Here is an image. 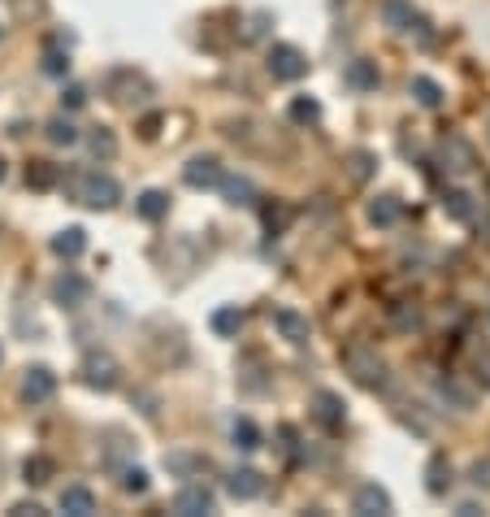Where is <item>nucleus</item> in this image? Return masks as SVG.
Returning <instances> with one entry per match:
<instances>
[{
	"instance_id": "1",
	"label": "nucleus",
	"mask_w": 490,
	"mask_h": 517,
	"mask_svg": "<svg viewBox=\"0 0 490 517\" xmlns=\"http://www.w3.org/2000/svg\"><path fill=\"white\" fill-rule=\"evenodd\" d=\"M70 192H74V200L79 204H87V209H113L122 200V183L113 179V174H100V170H92V174H79V179L70 183Z\"/></svg>"
},
{
	"instance_id": "2",
	"label": "nucleus",
	"mask_w": 490,
	"mask_h": 517,
	"mask_svg": "<svg viewBox=\"0 0 490 517\" xmlns=\"http://www.w3.org/2000/svg\"><path fill=\"white\" fill-rule=\"evenodd\" d=\"M343 365H348V374L360 383V387H369V392H382L391 378H387V361L373 353L369 343H352L348 353H343Z\"/></svg>"
},
{
	"instance_id": "3",
	"label": "nucleus",
	"mask_w": 490,
	"mask_h": 517,
	"mask_svg": "<svg viewBox=\"0 0 490 517\" xmlns=\"http://www.w3.org/2000/svg\"><path fill=\"white\" fill-rule=\"evenodd\" d=\"M118 378H122L118 357H109V353H87V357H83V383H87L92 392H113Z\"/></svg>"
},
{
	"instance_id": "4",
	"label": "nucleus",
	"mask_w": 490,
	"mask_h": 517,
	"mask_svg": "<svg viewBox=\"0 0 490 517\" xmlns=\"http://www.w3.org/2000/svg\"><path fill=\"white\" fill-rule=\"evenodd\" d=\"M265 65H270V75H274L278 83H295L309 75V57H304L299 48H291V44H274Z\"/></svg>"
},
{
	"instance_id": "5",
	"label": "nucleus",
	"mask_w": 490,
	"mask_h": 517,
	"mask_svg": "<svg viewBox=\"0 0 490 517\" xmlns=\"http://www.w3.org/2000/svg\"><path fill=\"white\" fill-rule=\"evenodd\" d=\"M53 300H57L61 309H83L92 300V283L83 279L79 270H65V274L53 279Z\"/></svg>"
},
{
	"instance_id": "6",
	"label": "nucleus",
	"mask_w": 490,
	"mask_h": 517,
	"mask_svg": "<svg viewBox=\"0 0 490 517\" xmlns=\"http://www.w3.org/2000/svg\"><path fill=\"white\" fill-rule=\"evenodd\" d=\"M57 392V374L48 370V365H31L26 374H22V400L26 404H48Z\"/></svg>"
},
{
	"instance_id": "7",
	"label": "nucleus",
	"mask_w": 490,
	"mask_h": 517,
	"mask_svg": "<svg viewBox=\"0 0 490 517\" xmlns=\"http://www.w3.org/2000/svg\"><path fill=\"white\" fill-rule=\"evenodd\" d=\"M104 92H109V100H118V104H135V100L148 96V83L139 79L135 70H113L109 83H104Z\"/></svg>"
},
{
	"instance_id": "8",
	"label": "nucleus",
	"mask_w": 490,
	"mask_h": 517,
	"mask_svg": "<svg viewBox=\"0 0 490 517\" xmlns=\"http://www.w3.org/2000/svg\"><path fill=\"white\" fill-rule=\"evenodd\" d=\"M174 513L178 517H204V513H213V492H209L204 482H187V487L174 496Z\"/></svg>"
},
{
	"instance_id": "9",
	"label": "nucleus",
	"mask_w": 490,
	"mask_h": 517,
	"mask_svg": "<svg viewBox=\"0 0 490 517\" xmlns=\"http://www.w3.org/2000/svg\"><path fill=\"white\" fill-rule=\"evenodd\" d=\"M221 174H226V170H221V161H217V157H191L187 165H182V183H187V187H196V192L217 187Z\"/></svg>"
},
{
	"instance_id": "10",
	"label": "nucleus",
	"mask_w": 490,
	"mask_h": 517,
	"mask_svg": "<svg viewBox=\"0 0 490 517\" xmlns=\"http://www.w3.org/2000/svg\"><path fill=\"white\" fill-rule=\"evenodd\" d=\"M352 509L360 517H387V513H395V504H391V496H387V487H377V482H365V487L356 492Z\"/></svg>"
},
{
	"instance_id": "11",
	"label": "nucleus",
	"mask_w": 490,
	"mask_h": 517,
	"mask_svg": "<svg viewBox=\"0 0 490 517\" xmlns=\"http://www.w3.org/2000/svg\"><path fill=\"white\" fill-rule=\"evenodd\" d=\"M313 418L334 435V431H343L348 404H343V396H334V392H317V396H313Z\"/></svg>"
},
{
	"instance_id": "12",
	"label": "nucleus",
	"mask_w": 490,
	"mask_h": 517,
	"mask_svg": "<svg viewBox=\"0 0 490 517\" xmlns=\"http://www.w3.org/2000/svg\"><path fill=\"white\" fill-rule=\"evenodd\" d=\"M274 331L287 339V343H295V348L309 343V318L295 313V309H274Z\"/></svg>"
},
{
	"instance_id": "13",
	"label": "nucleus",
	"mask_w": 490,
	"mask_h": 517,
	"mask_svg": "<svg viewBox=\"0 0 490 517\" xmlns=\"http://www.w3.org/2000/svg\"><path fill=\"white\" fill-rule=\"evenodd\" d=\"M343 83H348V87H356V92H377V83H382V75H377V61H369V57L348 61Z\"/></svg>"
},
{
	"instance_id": "14",
	"label": "nucleus",
	"mask_w": 490,
	"mask_h": 517,
	"mask_svg": "<svg viewBox=\"0 0 490 517\" xmlns=\"http://www.w3.org/2000/svg\"><path fill=\"white\" fill-rule=\"evenodd\" d=\"M61 513H70V517H92V513H96V492H92V487H83V482L65 487V492H61Z\"/></svg>"
},
{
	"instance_id": "15",
	"label": "nucleus",
	"mask_w": 490,
	"mask_h": 517,
	"mask_svg": "<svg viewBox=\"0 0 490 517\" xmlns=\"http://www.w3.org/2000/svg\"><path fill=\"white\" fill-rule=\"evenodd\" d=\"M226 492H230L235 500H256L260 492H265V478L243 465V470H230V478H226Z\"/></svg>"
},
{
	"instance_id": "16",
	"label": "nucleus",
	"mask_w": 490,
	"mask_h": 517,
	"mask_svg": "<svg viewBox=\"0 0 490 517\" xmlns=\"http://www.w3.org/2000/svg\"><path fill=\"white\" fill-rule=\"evenodd\" d=\"M53 253L65 257V261L83 257V253H87V231H83V226H65V231H57V235H53Z\"/></svg>"
},
{
	"instance_id": "17",
	"label": "nucleus",
	"mask_w": 490,
	"mask_h": 517,
	"mask_svg": "<svg viewBox=\"0 0 490 517\" xmlns=\"http://www.w3.org/2000/svg\"><path fill=\"white\" fill-rule=\"evenodd\" d=\"M404 218V200L399 196H373L369 200V222L373 226H399Z\"/></svg>"
},
{
	"instance_id": "18",
	"label": "nucleus",
	"mask_w": 490,
	"mask_h": 517,
	"mask_svg": "<svg viewBox=\"0 0 490 517\" xmlns=\"http://www.w3.org/2000/svg\"><path fill=\"white\" fill-rule=\"evenodd\" d=\"M438 153H443V161H447V170H473V165H477L473 148H469L465 140H460V135H447Z\"/></svg>"
},
{
	"instance_id": "19",
	"label": "nucleus",
	"mask_w": 490,
	"mask_h": 517,
	"mask_svg": "<svg viewBox=\"0 0 490 517\" xmlns=\"http://www.w3.org/2000/svg\"><path fill=\"white\" fill-rule=\"evenodd\" d=\"M221 196L230 200V204H256V183L243 179V174H221Z\"/></svg>"
},
{
	"instance_id": "20",
	"label": "nucleus",
	"mask_w": 490,
	"mask_h": 517,
	"mask_svg": "<svg viewBox=\"0 0 490 517\" xmlns=\"http://www.w3.org/2000/svg\"><path fill=\"white\" fill-rule=\"evenodd\" d=\"M61 183V170L53 161H31L26 165V187H35V192H53Z\"/></svg>"
},
{
	"instance_id": "21",
	"label": "nucleus",
	"mask_w": 490,
	"mask_h": 517,
	"mask_svg": "<svg viewBox=\"0 0 490 517\" xmlns=\"http://www.w3.org/2000/svg\"><path fill=\"white\" fill-rule=\"evenodd\" d=\"M209 326H213V335L235 339L239 331H243V313H239V304H221L213 318H209Z\"/></svg>"
},
{
	"instance_id": "22",
	"label": "nucleus",
	"mask_w": 490,
	"mask_h": 517,
	"mask_svg": "<svg viewBox=\"0 0 490 517\" xmlns=\"http://www.w3.org/2000/svg\"><path fill=\"white\" fill-rule=\"evenodd\" d=\"M443 209H447V218H451V222H473V214H477L473 196H469V192H460V187L443 192Z\"/></svg>"
},
{
	"instance_id": "23",
	"label": "nucleus",
	"mask_w": 490,
	"mask_h": 517,
	"mask_svg": "<svg viewBox=\"0 0 490 517\" xmlns=\"http://www.w3.org/2000/svg\"><path fill=\"white\" fill-rule=\"evenodd\" d=\"M230 443H235L239 452H256V448L265 443V435H260V426H256L252 418H239L235 426H230Z\"/></svg>"
},
{
	"instance_id": "24",
	"label": "nucleus",
	"mask_w": 490,
	"mask_h": 517,
	"mask_svg": "<svg viewBox=\"0 0 490 517\" xmlns=\"http://www.w3.org/2000/svg\"><path fill=\"white\" fill-rule=\"evenodd\" d=\"M135 214H139V218H143V222H161V218H165V214H170V196L152 187V192H143V196L135 200Z\"/></svg>"
},
{
	"instance_id": "25",
	"label": "nucleus",
	"mask_w": 490,
	"mask_h": 517,
	"mask_svg": "<svg viewBox=\"0 0 490 517\" xmlns=\"http://www.w3.org/2000/svg\"><path fill=\"white\" fill-rule=\"evenodd\" d=\"M53 474H57V465H53V457H40V452H35V457H26V461H22V478H26L31 487H44V482H48Z\"/></svg>"
},
{
	"instance_id": "26",
	"label": "nucleus",
	"mask_w": 490,
	"mask_h": 517,
	"mask_svg": "<svg viewBox=\"0 0 490 517\" xmlns=\"http://www.w3.org/2000/svg\"><path fill=\"white\" fill-rule=\"evenodd\" d=\"M87 148H92V157H96V161H113V157H118V140H113V131H109V126H96V131L87 135Z\"/></svg>"
},
{
	"instance_id": "27",
	"label": "nucleus",
	"mask_w": 490,
	"mask_h": 517,
	"mask_svg": "<svg viewBox=\"0 0 490 517\" xmlns=\"http://www.w3.org/2000/svg\"><path fill=\"white\" fill-rule=\"evenodd\" d=\"M412 96H416V104H426V109H438V104H443V87H438L430 75H416V79H412Z\"/></svg>"
},
{
	"instance_id": "28",
	"label": "nucleus",
	"mask_w": 490,
	"mask_h": 517,
	"mask_svg": "<svg viewBox=\"0 0 490 517\" xmlns=\"http://www.w3.org/2000/svg\"><path fill=\"white\" fill-rule=\"evenodd\" d=\"M382 18H387V26H391V31H408L412 5H408V0H382Z\"/></svg>"
},
{
	"instance_id": "29",
	"label": "nucleus",
	"mask_w": 490,
	"mask_h": 517,
	"mask_svg": "<svg viewBox=\"0 0 490 517\" xmlns=\"http://www.w3.org/2000/svg\"><path fill=\"white\" fill-rule=\"evenodd\" d=\"M44 131H48V140L57 144V148H70V144H79V126H74L70 118H53L48 126H44Z\"/></svg>"
},
{
	"instance_id": "30",
	"label": "nucleus",
	"mask_w": 490,
	"mask_h": 517,
	"mask_svg": "<svg viewBox=\"0 0 490 517\" xmlns=\"http://www.w3.org/2000/svg\"><path fill=\"white\" fill-rule=\"evenodd\" d=\"M44 75H48V79H65V75H70V53H65L61 44H53V48L44 53Z\"/></svg>"
},
{
	"instance_id": "31",
	"label": "nucleus",
	"mask_w": 490,
	"mask_h": 517,
	"mask_svg": "<svg viewBox=\"0 0 490 517\" xmlns=\"http://www.w3.org/2000/svg\"><path fill=\"white\" fill-rule=\"evenodd\" d=\"M317 118H321V104H317L313 96H295L291 100V122L295 126H313Z\"/></svg>"
},
{
	"instance_id": "32",
	"label": "nucleus",
	"mask_w": 490,
	"mask_h": 517,
	"mask_svg": "<svg viewBox=\"0 0 490 517\" xmlns=\"http://www.w3.org/2000/svg\"><path fill=\"white\" fill-rule=\"evenodd\" d=\"M426 487H430V496H443V492L451 487V465H447V457H434V461H430V482H426Z\"/></svg>"
},
{
	"instance_id": "33",
	"label": "nucleus",
	"mask_w": 490,
	"mask_h": 517,
	"mask_svg": "<svg viewBox=\"0 0 490 517\" xmlns=\"http://www.w3.org/2000/svg\"><path fill=\"white\" fill-rule=\"evenodd\" d=\"M148 482H152V478H148V470H139V465L122 470V492H126V496H143V492H148Z\"/></svg>"
},
{
	"instance_id": "34",
	"label": "nucleus",
	"mask_w": 490,
	"mask_h": 517,
	"mask_svg": "<svg viewBox=\"0 0 490 517\" xmlns=\"http://www.w3.org/2000/svg\"><path fill=\"white\" fill-rule=\"evenodd\" d=\"M348 161H352V179H356V183H365L373 170H377V157H373V153H365V148H356Z\"/></svg>"
},
{
	"instance_id": "35",
	"label": "nucleus",
	"mask_w": 490,
	"mask_h": 517,
	"mask_svg": "<svg viewBox=\"0 0 490 517\" xmlns=\"http://www.w3.org/2000/svg\"><path fill=\"white\" fill-rule=\"evenodd\" d=\"M83 104H87V87L65 83V87H61V109H83Z\"/></svg>"
},
{
	"instance_id": "36",
	"label": "nucleus",
	"mask_w": 490,
	"mask_h": 517,
	"mask_svg": "<svg viewBox=\"0 0 490 517\" xmlns=\"http://www.w3.org/2000/svg\"><path fill=\"white\" fill-rule=\"evenodd\" d=\"M395 326H399V331H416V326H421V313H416V309H408V304H395Z\"/></svg>"
},
{
	"instance_id": "37",
	"label": "nucleus",
	"mask_w": 490,
	"mask_h": 517,
	"mask_svg": "<svg viewBox=\"0 0 490 517\" xmlns=\"http://www.w3.org/2000/svg\"><path fill=\"white\" fill-rule=\"evenodd\" d=\"M443 396L447 400H456V404H460V409H473V392H465V387H460V383H443Z\"/></svg>"
},
{
	"instance_id": "38",
	"label": "nucleus",
	"mask_w": 490,
	"mask_h": 517,
	"mask_svg": "<svg viewBox=\"0 0 490 517\" xmlns=\"http://www.w3.org/2000/svg\"><path fill=\"white\" fill-rule=\"evenodd\" d=\"M260 214H265V226H270V231H282V226H287V218H291L282 204H265Z\"/></svg>"
},
{
	"instance_id": "39",
	"label": "nucleus",
	"mask_w": 490,
	"mask_h": 517,
	"mask_svg": "<svg viewBox=\"0 0 490 517\" xmlns=\"http://www.w3.org/2000/svg\"><path fill=\"white\" fill-rule=\"evenodd\" d=\"M9 517H44V504H35V500H22V504L9 509Z\"/></svg>"
},
{
	"instance_id": "40",
	"label": "nucleus",
	"mask_w": 490,
	"mask_h": 517,
	"mask_svg": "<svg viewBox=\"0 0 490 517\" xmlns=\"http://www.w3.org/2000/svg\"><path fill=\"white\" fill-rule=\"evenodd\" d=\"M473 365H477V383H482V387H490V348H486V353H477V361H473Z\"/></svg>"
},
{
	"instance_id": "41",
	"label": "nucleus",
	"mask_w": 490,
	"mask_h": 517,
	"mask_svg": "<svg viewBox=\"0 0 490 517\" xmlns=\"http://www.w3.org/2000/svg\"><path fill=\"white\" fill-rule=\"evenodd\" d=\"M473 482H477V487H490V461H477V465H473Z\"/></svg>"
},
{
	"instance_id": "42",
	"label": "nucleus",
	"mask_w": 490,
	"mask_h": 517,
	"mask_svg": "<svg viewBox=\"0 0 490 517\" xmlns=\"http://www.w3.org/2000/svg\"><path fill=\"white\" fill-rule=\"evenodd\" d=\"M157 126H161V114H152V118H143V135L152 140V135H157Z\"/></svg>"
},
{
	"instance_id": "43",
	"label": "nucleus",
	"mask_w": 490,
	"mask_h": 517,
	"mask_svg": "<svg viewBox=\"0 0 490 517\" xmlns=\"http://www.w3.org/2000/svg\"><path fill=\"white\" fill-rule=\"evenodd\" d=\"M5 174H9V170H5V157H0V183H5Z\"/></svg>"
},
{
	"instance_id": "44",
	"label": "nucleus",
	"mask_w": 490,
	"mask_h": 517,
	"mask_svg": "<svg viewBox=\"0 0 490 517\" xmlns=\"http://www.w3.org/2000/svg\"><path fill=\"white\" fill-rule=\"evenodd\" d=\"M0 357H5V353H0Z\"/></svg>"
}]
</instances>
